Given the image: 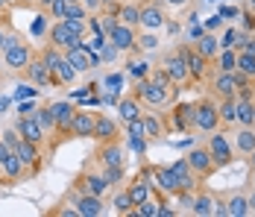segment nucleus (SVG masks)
I'll use <instances>...</instances> for the list:
<instances>
[{
    "label": "nucleus",
    "mask_w": 255,
    "mask_h": 217,
    "mask_svg": "<svg viewBox=\"0 0 255 217\" xmlns=\"http://www.w3.org/2000/svg\"><path fill=\"white\" fill-rule=\"evenodd\" d=\"M0 53H3V71L12 73V76H24L29 59L35 56V50L29 47L15 29L6 32V41H3V50Z\"/></svg>",
    "instance_id": "f257e3e1"
},
{
    "label": "nucleus",
    "mask_w": 255,
    "mask_h": 217,
    "mask_svg": "<svg viewBox=\"0 0 255 217\" xmlns=\"http://www.w3.org/2000/svg\"><path fill=\"white\" fill-rule=\"evenodd\" d=\"M132 94L138 97L141 106H147V109H170L176 103L179 88H161V85H155L150 76H144V79H135Z\"/></svg>",
    "instance_id": "f03ea898"
},
{
    "label": "nucleus",
    "mask_w": 255,
    "mask_h": 217,
    "mask_svg": "<svg viewBox=\"0 0 255 217\" xmlns=\"http://www.w3.org/2000/svg\"><path fill=\"white\" fill-rule=\"evenodd\" d=\"M214 129H223L217 100H214V97H200V100H194V132L208 135V132H214Z\"/></svg>",
    "instance_id": "7ed1b4c3"
},
{
    "label": "nucleus",
    "mask_w": 255,
    "mask_h": 217,
    "mask_svg": "<svg viewBox=\"0 0 255 217\" xmlns=\"http://www.w3.org/2000/svg\"><path fill=\"white\" fill-rule=\"evenodd\" d=\"M147 176H150V185H153V197L161 206H167V200L179 194V182L170 168H147Z\"/></svg>",
    "instance_id": "20e7f679"
},
{
    "label": "nucleus",
    "mask_w": 255,
    "mask_h": 217,
    "mask_svg": "<svg viewBox=\"0 0 255 217\" xmlns=\"http://www.w3.org/2000/svg\"><path fill=\"white\" fill-rule=\"evenodd\" d=\"M179 56L185 59V65H188V71H191V79H194V85L197 82H208V76H211V59H205L200 50L194 47V44H179Z\"/></svg>",
    "instance_id": "39448f33"
},
{
    "label": "nucleus",
    "mask_w": 255,
    "mask_h": 217,
    "mask_svg": "<svg viewBox=\"0 0 255 217\" xmlns=\"http://www.w3.org/2000/svg\"><path fill=\"white\" fill-rule=\"evenodd\" d=\"M164 126L167 132H194V103H173L164 109Z\"/></svg>",
    "instance_id": "423d86ee"
},
{
    "label": "nucleus",
    "mask_w": 255,
    "mask_h": 217,
    "mask_svg": "<svg viewBox=\"0 0 255 217\" xmlns=\"http://www.w3.org/2000/svg\"><path fill=\"white\" fill-rule=\"evenodd\" d=\"M205 138H208L205 147H208V153H211V159H214L217 170L229 168L232 162H235V147H232L229 138H226V129H214V132H208Z\"/></svg>",
    "instance_id": "0eeeda50"
},
{
    "label": "nucleus",
    "mask_w": 255,
    "mask_h": 217,
    "mask_svg": "<svg viewBox=\"0 0 255 217\" xmlns=\"http://www.w3.org/2000/svg\"><path fill=\"white\" fill-rule=\"evenodd\" d=\"M211 88V97L214 100H229V97H238V71H214L205 82Z\"/></svg>",
    "instance_id": "6e6552de"
},
{
    "label": "nucleus",
    "mask_w": 255,
    "mask_h": 217,
    "mask_svg": "<svg viewBox=\"0 0 255 217\" xmlns=\"http://www.w3.org/2000/svg\"><path fill=\"white\" fill-rule=\"evenodd\" d=\"M161 68H164V73L170 76V82H173L176 88H188V85H194V79H191V71H188L185 59L179 56V50L167 53V56L161 59Z\"/></svg>",
    "instance_id": "1a4fd4ad"
},
{
    "label": "nucleus",
    "mask_w": 255,
    "mask_h": 217,
    "mask_svg": "<svg viewBox=\"0 0 255 217\" xmlns=\"http://www.w3.org/2000/svg\"><path fill=\"white\" fill-rule=\"evenodd\" d=\"M15 153H18V159H21V165H24V170H26V179H32V176L41 173V165H44V153H41V147L29 144V141H24V138H18Z\"/></svg>",
    "instance_id": "9d476101"
},
{
    "label": "nucleus",
    "mask_w": 255,
    "mask_h": 217,
    "mask_svg": "<svg viewBox=\"0 0 255 217\" xmlns=\"http://www.w3.org/2000/svg\"><path fill=\"white\" fill-rule=\"evenodd\" d=\"M15 129H18V135L24 138V141H29V144H35V147H47V132L41 129V123L35 121V115L29 112V115H18V121H15Z\"/></svg>",
    "instance_id": "9b49d317"
},
{
    "label": "nucleus",
    "mask_w": 255,
    "mask_h": 217,
    "mask_svg": "<svg viewBox=\"0 0 255 217\" xmlns=\"http://www.w3.org/2000/svg\"><path fill=\"white\" fill-rule=\"evenodd\" d=\"M106 38H109V44L118 47V53H132V50H138V26H129L118 21L106 32Z\"/></svg>",
    "instance_id": "f8f14e48"
},
{
    "label": "nucleus",
    "mask_w": 255,
    "mask_h": 217,
    "mask_svg": "<svg viewBox=\"0 0 255 217\" xmlns=\"http://www.w3.org/2000/svg\"><path fill=\"white\" fill-rule=\"evenodd\" d=\"M106 191H109L106 176L97 173V170H91V168L79 170L77 179H74V194H97V197H103Z\"/></svg>",
    "instance_id": "ddd939ff"
},
{
    "label": "nucleus",
    "mask_w": 255,
    "mask_h": 217,
    "mask_svg": "<svg viewBox=\"0 0 255 217\" xmlns=\"http://www.w3.org/2000/svg\"><path fill=\"white\" fill-rule=\"evenodd\" d=\"M185 159H188V168L194 170V176H197L200 182H205V179L217 170V165H214V159H211V153H208V147H205V144L194 147Z\"/></svg>",
    "instance_id": "4468645a"
},
{
    "label": "nucleus",
    "mask_w": 255,
    "mask_h": 217,
    "mask_svg": "<svg viewBox=\"0 0 255 217\" xmlns=\"http://www.w3.org/2000/svg\"><path fill=\"white\" fill-rule=\"evenodd\" d=\"M47 44H53V47L62 50V53H68V50L79 47V44H82V38L74 35V32L65 26V21H53V24L47 26Z\"/></svg>",
    "instance_id": "2eb2a0df"
},
{
    "label": "nucleus",
    "mask_w": 255,
    "mask_h": 217,
    "mask_svg": "<svg viewBox=\"0 0 255 217\" xmlns=\"http://www.w3.org/2000/svg\"><path fill=\"white\" fill-rule=\"evenodd\" d=\"M65 59L74 65V71L77 73H88V71H94L97 65L103 62V56L97 53V50H88L85 44H79V47H74V50H68L65 53Z\"/></svg>",
    "instance_id": "dca6fc26"
},
{
    "label": "nucleus",
    "mask_w": 255,
    "mask_h": 217,
    "mask_svg": "<svg viewBox=\"0 0 255 217\" xmlns=\"http://www.w3.org/2000/svg\"><path fill=\"white\" fill-rule=\"evenodd\" d=\"M118 135H121V123L115 121L112 115H106V112H97L94 115V141L97 144H106V141H118Z\"/></svg>",
    "instance_id": "f3484780"
},
{
    "label": "nucleus",
    "mask_w": 255,
    "mask_h": 217,
    "mask_svg": "<svg viewBox=\"0 0 255 217\" xmlns=\"http://www.w3.org/2000/svg\"><path fill=\"white\" fill-rule=\"evenodd\" d=\"M24 79H29L32 85H38V88H53V73L47 68V62L35 53L32 59H29V65H26L24 71Z\"/></svg>",
    "instance_id": "a211bd4d"
},
{
    "label": "nucleus",
    "mask_w": 255,
    "mask_h": 217,
    "mask_svg": "<svg viewBox=\"0 0 255 217\" xmlns=\"http://www.w3.org/2000/svg\"><path fill=\"white\" fill-rule=\"evenodd\" d=\"M26 179V170L21 165V159H18V153L12 150L3 162H0V185H18V182H24Z\"/></svg>",
    "instance_id": "6ab92c4d"
},
{
    "label": "nucleus",
    "mask_w": 255,
    "mask_h": 217,
    "mask_svg": "<svg viewBox=\"0 0 255 217\" xmlns=\"http://www.w3.org/2000/svg\"><path fill=\"white\" fill-rule=\"evenodd\" d=\"M91 159H97L100 168H124V165H127V159H124V147L118 144V141H106V144H100Z\"/></svg>",
    "instance_id": "aec40b11"
},
{
    "label": "nucleus",
    "mask_w": 255,
    "mask_h": 217,
    "mask_svg": "<svg viewBox=\"0 0 255 217\" xmlns=\"http://www.w3.org/2000/svg\"><path fill=\"white\" fill-rule=\"evenodd\" d=\"M167 21V15H164V6H161V0H147V3H141V29H161Z\"/></svg>",
    "instance_id": "412c9836"
},
{
    "label": "nucleus",
    "mask_w": 255,
    "mask_h": 217,
    "mask_svg": "<svg viewBox=\"0 0 255 217\" xmlns=\"http://www.w3.org/2000/svg\"><path fill=\"white\" fill-rule=\"evenodd\" d=\"M141 121H144V138L147 141H158L167 126H164V109H147L141 112Z\"/></svg>",
    "instance_id": "4be33fe9"
},
{
    "label": "nucleus",
    "mask_w": 255,
    "mask_h": 217,
    "mask_svg": "<svg viewBox=\"0 0 255 217\" xmlns=\"http://www.w3.org/2000/svg\"><path fill=\"white\" fill-rule=\"evenodd\" d=\"M127 194H129V200H132V206H141L144 200H150V197H153V185H150L147 168L138 170V176H135V179L127 185Z\"/></svg>",
    "instance_id": "5701e85b"
},
{
    "label": "nucleus",
    "mask_w": 255,
    "mask_h": 217,
    "mask_svg": "<svg viewBox=\"0 0 255 217\" xmlns=\"http://www.w3.org/2000/svg\"><path fill=\"white\" fill-rule=\"evenodd\" d=\"M217 203H220V194H208V191H197L194 194V203H191V215L194 217H214L217 215Z\"/></svg>",
    "instance_id": "b1692460"
},
{
    "label": "nucleus",
    "mask_w": 255,
    "mask_h": 217,
    "mask_svg": "<svg viewBox=\"0 0 255 217\" xmlns=\"http://www.w3.org/2000/svg\"><path fill=\"white\" fill-rule=\"evenodd\" d=\"M74 206L79 217H100L106 212V203L97 194H74Z\"/></svg>",
    "instance_id": "393cba45"
},
{
    "label": "nucleus",
    "mask_w": 255,
    "mask_h": 217,
    "mask_svg": "<svg viewBox=\"0 0 255 217\" xmlns=\"http://www.w3.org/2000/svg\"><path fill=\"white\" fill-rule=\"evenodd\" d=\"M115 106H118V121H121V123L135 121V118H141V112H144V109H141V100L132 94V91L124 94V97H118V103H115Z\"/></svg>",
    "instance_id": "a878e982"
},
{
    "label": "nucleus",
    "mask_w": 255,
    "mask_h": 217,
    "mask_svg": "<svg viewBox=\"0 0 255 217\" xmlns=\"http://www.w3.org/2000/svg\"><path fill=\"white\" fill-rule=\"evenodd\" d=\"M94 135V112L77 109L71 121V138H91Z\"/></svg>",
    "instance_id": "bb28decb"
},
{
    "label": "nucleus",
    "mask_w": 255,
    "mask_h": 217,
    "mask_svg": "<svg viewBox=\"0 0 255 217\" xmlns=\"http://www.w3.org/2000/svg\"><path fill=\"white\" fill-rule=\"evenodd\" d=\"M109 9L118 15L121 24H129V26L141 24V6L138 3H109Z\"/></svg>",
    "instance_id": "cd10ccee"
},
{
    "label": "nucleus",
    "mask_w": 255,
    "mask_h": 217,
    "mask_svg": "<svg viewBox=\"0 0 255 217\" xmlns=\"http://www.w3.org/2000/svg\"><path fill=\"white\" fill-rule=\"evenodd\" d=\"M194 47L200 50V53H203L205 59H214V56L220 53V38H217L214 32H208V29H205V32H200V35H197Z\"/></svg>",
    "instance_id": "c85d7f7f"
},
{
    "label": "nucleus",
    "mask_w": 255,
    "mask_h": 217,
    "mask_svg": "<svg viewBox=\"0 0 255 217\" xmlns=\"http://www.w3.org/2000/svg\"><path fill=\"white\" fill-rule=\"evenodd\" d=\"M223 203H226V217H247L250 215V206H247V197L244 194H223Z\"/></svg>",
    "instance_id": "c756f323"
},
{
    "label": "nucleus",
    "mask_w": 255,
    "mask_h": 217,
    "mask_svg": "<svg viewBox=\"0 0 255 217\" xmlns=\"http://www.w3.org/2000/svg\"><path fill=\"white\" fill-rule=\"evenodd\" d=\"M238 65V50L235 47H220V53L211 59V71H235Z\"/></svg>",
    "instance_id": "7c9ffc66"
},
{
    "label": "nucleus",
    "mask_w": 255,
    "mask_h": 217,
    "mask_svg": "<svg viewBox=\"0 0 255 217\" xmlns=\"http://www.w3.org/2000/svg\"><path fill=\"white\" fill-rule=\"evenodd\" d=\"M235 150L241 156H250L255 150V126H241L238 135H235Z\"/></svg>",
    "instance_id": "2f4dec72"
},
{
    "label": "nucleus",
    "mask_w": 255,
    "mask_h": 217,
    "mask_svg": "<svg viewBox=\"0 0 255 217\" xmlns=\"http://www.w3.org/2000/svg\"><path fill=\"white\" fill-rule=\"evenodd\" d=\"M235 106H238V97H229V100H217V109H220V121H223V129H229L238 123V112H235Z\"/></svg>",
    "instance_id": "473e14b6"
},
{
    "label": "nucleus",
    "mask_w": 255,
    "mask_h": 217,
    "mask_svg": "<svg viewBox=\"0 0 255 217\" xmlns=\"http://www.w3.org/2000/svg\"><path fill=\"white\" fill-rule=\"evenodd\" d=\"M238 126H255V100H238Z\"/></svg>",
    "instance_id": "72a5a7b5"
},
{
    "label": "nucleus",
    "mask_w": 255,
    "mask_h": 217,
    "mask_svg": "<svg viewBox=\"0 0 255 217\" xmlns=\"http://www.w3.org/2000/svg\"><path fill=\"white\" fill-rule=\"evenodd\" d=\"M32 115H35V121L41 123V129H44L47 135H53V129H56V115H53L50 103H47V106H41V109H35Z\"/></svg>",
    "instance_id": "f704fd0d"
},
{
    "label": "nucleus",
    "mask_w": 255,
    "mask_h": 217,
    "mask_svg": "<svg viewBox=\"0 0 255 217\" xmlns=\"http://www.w3.org/2000/svg\"><path fill=\"white\" fill-rule=\"evenodd\" d=\"M112 209H115V215H121V217H127L135 206H132V200H129V194L127 188H121V191H115V200H112Z\"/></svg>",
    "instance_id": "c9c22d12"
},
{
    "label": "nucleus",
    "mask_w": 255,
    "mask_h": 217,
    "mask_svg": "<svg viewBox=\"0 0 255 217\" xmlns=\"http://www.w3.org/2000/svg\"><path fill=\"white\" fill-rule=\"evenodd\" d=\"M235 71L244 73L247 79H253L255 82V56H250V53H238V65H235Z\"/></svg>",
    "instance_id": "e433bc0d"
},
{
    "label": "nucleus",
    "mask_w": 255,
    "mask_h": 217,
    "mask_svg": "<svg viewBox=\"0 0 255 217\" xmlns=\"http://www.w3.org/2000/svg\"><path fill=\"white\" fill-rule=\"evenodd\" d=\"M244 38H247V32H241V29H226L223 32V38H220V47H241L244 44Z\"/></svg>",
    "instance_id": "4c0bfd02"
},
{
    "label": "nucleus",
    "mask_w": 255,
    "mask_h": 217,
    "mask_svg": "<svg viewBox=\"0 0 255 217\" xmlns=\"http://www.w3.org/2000/svg\"><path fill=\"white\" fill-rule=\"evenodd\" d=\"M100 173L106 176L109 188H118V185L124 182V176H127V170H124V168H100Z\"/></svg>",
    "instance_id": "58836bf2"
},
{
    "label": "nucleus",
    "mask_w": 255,
    "mask_h": 217,
    "mask_svg": "<svg viewBox=\"0 0 255 217\" xmlns=\"http://www.w3.org/2000/svg\"><path fill=\"white\" fill-rule=\"evenodd\" d=\"M68 6H71L68 0H53L50 6H47V15H50L53 21H62V18L68 15Z\"/></svg>",
    "instance_id": "ea45409f"
},
{
    "label": "nucleus",
    "mask_w": 255,
    "mask_h": 217,
    "mask_svg": "<svg viewBox=\"0 0 255 217\" xmlns=\"http://www.w3.org/2000/svg\"><path fill=\"white\" fill-rule=\"evenodd\" d=\"M124 126H127L129 138H144V121H141V118H135V121L124 123ZM144 141H147V138H144Z\"/></svg>",
    "instance_id": "a19ab883"
},
{
    "label": "nucleus",
    "mask_w": 255,
    "mask_h": 217,
    "mask_svg": "<svg viewBox=\"0 0 255 217\" xmlns=\"http://www.w3.org/2000/svg\"><path fill=\"white\" fill-rule=\"evenodd\" d=\"M129 73L135 79H144V76H150V65L147 62H129Z\"/></svg>",
    "instance_id": "79ce46f5"
},
{
    "label": "nucleus",
    "mask_w": 255,
    "mask_h": 217,
    "mask_svg": "<svg viewBox=\"0 0 255 217\" xmlns=\"http://www.w3.org/2000/svg\"><path fill=\"white\" fill-rule=\"evenodd\" d=\"M47 15H38L35 21H32V35H47Z\"/></svg>",
    "instance_id": "37998d69"
},
{
    "label": "nucleus",
    "mask_w": 255,
    "mask_h": 217,
    "mask_svg": "<svg viewBox=\"0 0 255 217\" xmlns=\"http://www.w3.org/2000/svg\"><path fill=\"white\" fill-rule=\"evenodd\" d=\"M238 53H250V56H255V35H247L244 44L238 47Z\"/></svg>",
    "instance_id": "c03bdc74"
},
{
    "label": "nucleus",
    "mask_w": 255,
    "mask_h": 217,
    "mask_svg": "<svg viewBox=\"0 0 255 217\" xmlns=\"http://www.w3.org/2000/svg\"><path fill=\"white\" fill-rule=\"evenodd\" d=\"M85 9H88V15H94V12H100L103 9V0H79Z\"/></svg>",
    "instance_id": "a18cd8bd"
},
{
    "label": "nucleus",
    "mask_w": 255,
    "mask_h": 217,
    "mask_svg": "<svg viewBox=\"0 0 255 217\" xmlns=\"http://www.w3.org/2000/svg\"><path fill=\"white\" fill-rule=\"evenodd\" d=\"M155 44H158V38H155V35H144V38H138V47H155Z\"/></svg>",
    "instance_id": "49530a36"
},
{
    "label": "nucleus",
    "mask_w": 255,
    "mask_h": 217,
    "mask_svg": "<svg viewBox=\"0 0 255 217\" xmlns=\"http://www.w3.org/2000/svg\"><path fill=\"white\" fill-rule=\"evenodd\" d=\"M164 6H173V9H182V6H188L191 0H161Z\"/></svg>",
    "instance_id": "de8ad7c7"
},
{
    "label": "nucleus",
    "mask_w": 255,
    "mask_h": 217,
    "mask_svg": "<svg viewBox=\"0 0 255 217\" xmlns=\"http://www.w3.org/2000/svg\"><path fill=\"white\" fill-rule=\"evenodd\" d=\"M247 206H250V215H255V188H253V194L247 197Z\"/></svg>",
    "instance_id": "09e8293b"
},
{
    "label": "nucleus",
    "mask_w": 255,
    "mask_h": 217,
    "mask_svg": "<svg viewBox=\"0 0 255 217\" xmlns=\"http://www.w3.org/2000/svg\"><path fill=\"white\" fill-rule=\"evenodd\" d=\"M217 26H220V18H211V21H208V24H205V29H208V32H214V29H217Z\"/></svg>",
    "instance_id": "8fccbe9b"
},
{
    "label": "nucleus",
    "mask_w": 255,
    "mask_h": 217,
    "mask_svg": "<svg viewBox=\"0 0 255 217\" xmlns=\"http://www.w3.org/2000/svg\"><path fill=\"white\" fill-rule=\"evenodd\" d=\"M6 32H9V29H6V26H0V50H3V41H6Z\"/></svg>",
    "instance_id": "3c124183"
},
{
    "label": "nucleus",
    "mask_w": 255,
    "mask_h": 217,
    "mask_svg": "<svg viewBox=\"0 0 255 217\" xmlns=\"http://www.w3.org/2000/svg\"><path fill=\"white\" fill-rule=\"evenodd\" d=\"M18 6H24V9H29V6H35V0H18Z\"/></svg>",
    "instance_id": "603ef678"
},
{
    "label": "nucleus",
    "mask_w": 255,
    "mask_h": 217,
    "mask_svg": "<svg viewBox=\"0 0 255 217\" xmlns=\"http://www.w3.org/2000/svg\"><path fill=\"white\" fill-rule=\"evenodd\" d=\"M250 185L255 188V168H250Z\"/></svg>",
    "instance_id": "864d4df0"
},
{
    "label": "nucleus",
    "mask_w": 255,
    "mask_h": 217,
    "mask_svg": "<svg viewBox=\"0 0 255 217\" xmlns=\"http://www.w3.org/2000/svg\"><path fill=\"white\" fill-rule=\"evenodd\" d=\"M247 159H250V168H255V150L250 153V156H247Z\"/></svg>",
    "instance_id": "5fc2aeb1"
},
{
    "label": "nucleus",
    "mask_w": 255,
    "mask_h": 217,
    "mask_svg": "<svg viewBox=\"0 0 255 217\" xmlns=\"http://www.w3.org/2000/svg\"><path fill=\"white\" fill-rule=\"evenodd\" d=\"M3 12H9V6H6V3L0 0V15H3Z\"/></svg>",
    "instance_id": "6e6d98bb"
},
{
    "label": "nucleus",
    "mask_w": 255,
    "mask_h": 217,
    "mask_svg": "<svg viewBox=\"0 0 255 217\" xmlns=\"http://www.w3.org/2000/svg\"><path fill=\"white\" fill-rule=\"evenodd\" d=\"M3 3H6V6H18V0H3Z\"/></svg>",
    "instance_id": "4d7b16f0"
},
{
    "label": "nucleus",
    "mask_w": 255,
    "mask_h": 217,
    "mask_svg": "<svg viewBox=\"0 0 255 217\" xmlns=\"http://www.w3.org/2000/svg\"><path fill=\"white\" fill-rule=\"evenodd\" d=\"M109 3H115V0H103V6H109Z\"/></svg>",
    "instance_id": "13d9d810"
},
{
    "label": "nucleus",
    "mask_w": 255,
    "mask_h": 217,
    "mask_svg": "<svg viewBox=\"0 0 255 217\" xmlns=\"http://www.w3.org/2000/svg\"><path fill=\"white\" fill-rule=\"evenodd\" d=\"M68 3H79V0H68Z\"/></svg>",
    "instance_id": "bf43d9fd"
},
{
    "label": "nucleus",
    "mask_w": 255,
    "mask_h": 217,
    "mask_svg": "<svg viewBox=\"0 0 255 217\" xmlns=\"http://www.w3.org/2000/svg\"><path fill=\"white\" fill-rule=\"evenodd\" d=\"M253 9H255V0H253Z\"/></svg>",
    "instance_id": "052dcab7"
}]
</instances>
